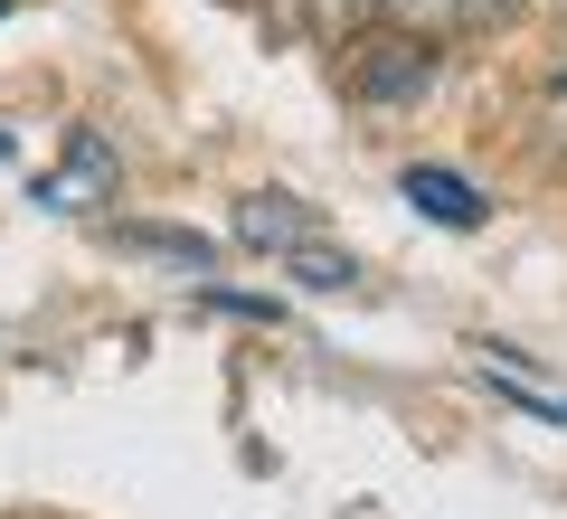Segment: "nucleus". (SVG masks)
I'll use <instances>...</instances> for the list:
<instances>
[{
  "label": "nucleus",
  "mask_w": 567,
  "mask_h": 519,
  "mask_svg": "<svg viewBox=\"0 0 567 519\" xmlns=\"http://www.w3.org/2000/svg\"><path fill=\"white\" fill-rule=\"evenodd\" d=\"M435 76H445L435 29H379V39L350 48V95H360V104H425Z\"/></svg>",
  "instance_id": "nucleus-1"
},
{
  "label": "nucleus",
  "mask_w": 567,
  "mask_h": 519,
  "mask_svg": "<svg viewBox=\"0 0 567 519\" xmlns=\"http://www.w3.org/2000/svg\"><path fill=\"white\" fill-rule=\"evenodd\" d=\"M114 180H123L114 142H104L95 123H76V133H66V160L39 180V208H58V218H85V208H104V199H114Z\"/></svg>",
  "instance_id": "nucleus-2"
},
{
  "label": "nucleus",
  "mask_w": 567,
  "mask_h": 519,
  "mask_svg": "<svg viewBox=\"0 0 567 519\" xmlns=\"http://www.w3.org/2000/svg\"><path fill=\"white\" fill-rule=\"evenodd\" d=\"M322 237V218H312L293 189H256V199H237V246H256V256H284V246Z\"/></svg>",
  "instance_id": "nucleus-3"
},
{
  "label": "nucleus",
  "mask_w": 567,
  "mask_h": 519,
  "mask_svg": "<svg viewBox=\"0 0 567 519\" xmlns=\"http://www.w3.org/2000/svg\"><path fill=\"white\" fill-rule=\"evenodd\" d=\"M398 189H406V199H416L435 227H483V218H492V208H483V189H473L464 170H435V160H416V170H406Z\"/></svg>",
  "instance_id": "nucleus-4"
},
{
  "label": "nucleus",
  "mask_w": 567,
  "mask_h": 519,
  "mask_svg": "<svg viewBox=\"0 0 567 519\" xmlns=\"http://www.w3.org/2000/svg\"><path fill=\"white\" fill-rule=\"evenodd\" d=\"M529 152L548 170H567V48L539 66V95H529Z\"/></svg>",
  "instance_id": "nucleus-5"
},
{
  "label": "nucleus",
  "mask_w": 567,
  "mask_h": 519,
  "mask_svg": "<svg viewBox=\"0 0 567 519\" xmlns=\"http://www.w3.org/2000/svg\"><path fill=\"white\" fill-rule=\"evenodd\" d=\"M284 274L303 283V293H350V283H360V256H341V246L331 237H303V246H284Z\"/></svg>",
  "instance_id": "nucleus-6"
},
{
  "label": "nucleus",
  "mask_w": 567,
  "mask_h": 519,
  "mask_svg": "<svg viewBox=\"0 0 567 519\" xmlns=\"http://www.w3.org/2000/svg\"><path fill=\"white\" fill-rule=\"evenodd\" d=\"M123 246L171 256V264H189V274H208V264H218V246H208V237H181V227H123Z\"/></svg>",
  "instance_id": "nucleus-7"
},
{
  "label": "nucleus",
  "mask_w": 567,
  "mask_h": 519,
  "mask_svg": "<svg viewBox=\"0 0 567 519\" xmlns=\"http://www.w3.org/2000/svg\"><path fill=\"white\" fill-rule=\"evenodd\" d=\"M520 0H454V29H492V20H511Z\"/></svg>",
  "instance_id": "nucleus-8"
},
{
  "label": "nucleus",
  "mask_w": 567,
  "mask_h": 519,
  "mask_svg": "<svg viewBox=\"0 0 567 519\" xmlns=\"http://www.w3.org/2000/svg\"><path fill=\"white\" fill-rule=\"evenodd\" d=\"M331 20H388V0H322Z\"/></svg>",
  "instance_id": "nucleus-9"
},
{
  "label": "nucleus",
  "mask_w": 567,
  "mask_h": 519,
  "mask_svg": "<svg viewBox=\"0 0 567 519\" xmlns=\"http://www.w3.org/2000/svg\"><path fill=\"white\" fill-rule=\"evenodd\" d=\"M558 20H567V0H558Z\"/></svg>",
  "instance_id": "nucleus-10"
},
{
  "label": "nucleus",
  "mask_w": 567,
  "mask_h": 519,
  "mask_svg": "<svg viewBox=\"0 0 567 519\" xmlns=\"http://www.w3.org/2000/svg\"><path fill=\"white\" fill-rule=\"evenodd\" d=\"M0 10H10V0H0Z\"/></svg>",
  "instance_id": "nucleus-11"
}]
</instances>
